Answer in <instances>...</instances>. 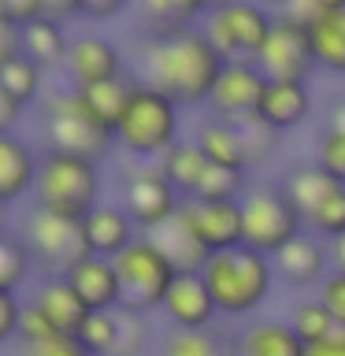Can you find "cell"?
Wrapping results in <instances>:
<instances>
[{
  "instance_id": "cell-1",
  "label": "cell",
  "mask_w": 345,
  "mask_h": 356,
  "mask_svg": "<svg viewBox=\"0 0 345 356\" xmlns=\"http://www.w3.org/2000/svg\"><path fill=\"white\" fill-rule=\"evenodd\" d=\"M227 60L211 49L200 30L175 38H145L141 44V78L138 82L160 89L175 104H208Z\"/></svg>"
},
{
  "instance_id": "cell-2",
  "label": "cell",
  "mask_w": 345,
  "mask_h": 356,
  "mask_svg": "<svg viewBox=\"0 0 345 356\" xmlns=\"http://www.w3.org/2000/svg\"><path fill=\"white\" fill-rule=\"evenodd\" d=\"M200 278L208 282L223 316H252L271 293L275 264L271 256L256 252L249 245H238L227 252H211L200 267Z\"/></svg>"
},
{
  "instance_id": "cell-3",
  "label": "cell",
  "mask_w": 345,
  "mask_h": 356,
  "mask_svg": "<svg viewBox=\"0 0 345 356\" xmlns=\"http://www.w3.org/2000/svg\"><path fill=\"white\" fill-rule=\"evenodd\" d=\"M45 141H49V152L100 163L115 141V130L89 108L82 89H60L45 100Z\"/></svg>"
},
{
  "instance_id": "cell-4",
  "label": "cell",
  "mask_w": 345,
  "mask_h": 356,
  "mask_svg": "<svg viewBox=\"0 0 345 356\" xmlns=\"http://www.w3.org/2000/svg\"><path fill=\"white\" fill-rule=\"evenodd\" d=\"M33 204L56 216L86 219L100 204V163L67 152H45L33 182Z\"/></svg>"
},
{
  "instance_id": "cell-5",
  "label": "cell",
  "mask_w": 345,
  "mask_h": 356,
  "mask_svg": "<svg viewBox=\"0 0 345 356\" xmlns=\"http://www.w3.org/2000/svg\"><path fill=\"white\" fill-rule=\"evenodd\" d=\"M115 141L127 145V152L138 160H160L178 141V104L160 89L134 82V97L115 127Z\"/></svg>"
},
{
  "instance_id": "cell-6",
  "label": "cell",
  "mask_w": 345,
  "mask_h": 356,
  "mask_svg": "<svg viewBox=\"0 0 345 356\" xmlns=\"http://www.w3.org/2000/svg\"><path fill=\"white\" fill-rule=\"evenodd\" d=\"M275 26V15L252 0H230V4H211L200 19V33L211 41L223 60H256Z\"/></svg>"
},
{
  "instance_id": "cell-7",
  "label": "cell",
  "mask_w": 345,
  "mask_h": 356,
  "mask_svg": "<svg viewBox=\"0 0 345 356\" xmlns=\"http://www.w3.org/2000/svg\"><path fill=\"white\" fill-rule=\"evenodd\" d=\"M115 271L122 289V312H130V316H149V312L163 308V297L178 275L171 260L145 234L115 256Z\"/></svg>"
},
{
  "instance_id": "cell-8",
  "label": "cell",
  "mask_w": 345,
  "mask_h": 356,
  "mask_svg": "<svg viewBox=\"0 0 345 356\" xmlns=\"http://www.w3.org/2000/svg\"><path fill=\"white\" fill-rule=\"evenodd\" d=\"M19 238L26 241L33 264H38L45 275H67L78 260H86V256H89L82 219L56 216V211L38 208V204L26 211Z\"/></svg>"
},
{
  "instance_id": "cell-9",
  "label": "cell",
  "mask_w": 345,
  "mask_h": 356,
  "mask_svg": "<svg viewBox=\"0 0 345 356\" xmlns=\"http://www.w3.org/2000/svg\"><path fill=\"white\" fill-rule=\"evenodd\" d=\"M241 227L249 249L275 256L297 234H305V219L282 193V186H249V193L241 197Z\"/></svg>"
},
{
  "instance_id": "cell-10",
  "label": "cell",
  "mask_w": 345,
  "mask_h": 356,
  "mask_svg": "<svg viewBox=\"0 0 345 356\" xmlns=\"http://www.w3.org/2000/svg\"><path fill=\"white\" fill-rule=\"evenodd\" d=\"M119 204L134 219V227L141 234H149L152 227H160L163 219H171L178 211L182 193L163 178L160 163H141V167H130V171L122 175Z\"/></svg>"
},
{
  "instance_id": "cell-11",
  "label": "cell",
  "mask_w": 345,
  "mask_h": 356,
  "mask_svg": "<svg viewBox=\"0 0 345 356\" xmlns=\"http://www.w3.org/2000/svg\"><path fill=\"white\" fill-rule=\"evenodd\" d=\"M256 67L271 82H308V74L319 67L308 26H297V22L275 15V26L267 33L260 56H256Z\"/></svg>"
},
{
  "instance_id": "cell-12",
  "label": "cell",
  "mask_w": 345,
  "mask_h": 356,
  "mask_svg": "<svg viewBox=\"0 0 345 356\" xmlns=\"http://www.w3.org/2000/svg\"><path fill=\"white\" fill-rule=\"evenodd\" d=\"M178 216L189 222L197 241L208 252H227L245 245V227H241V200H200V197H182Z\"/></svg>"
},
{
  "instance_id": "cell-13",
  "label": "cell",
  "mask_w": 345,
  "mask_h": 356,
  "mask_svg": "<svg viewBox=\"0 0 345 356\" xmlns=\"http://www.w3.org/2000/svg\"><path fill=\"white\" fill-rule=\"evenodd\" d=\"M267 82H271V78L256 67V60H230L227 67H223L216 89H211V100H208L211 115H216V119L256 115Z\"/></svg>"
},
{
  "instance_id": "cell-14",
  "label": "cell",
  "mask_w": 345,
  "mask_h": 356,
  "mask_svg": "<svg viewBox=\"0 0 345 356\" xmlns=\"http://www.w3.org/2000/svg\"><path fill=\"white\" fill-rule=\"evenodd\" d=\"M163 316L178 330H208L211 327L219 308H216V297H211L208 282L200 278V271H178L175 275V282L163 297Z\"/></svg>"
},
{
  "instance_id": "cell-15",
  "label": "cell",
  "mask_w": 345,
  "mask_h": 356,
  "mask_svg": "<svg viewBox=\"0 0 345 356\" xmlns=\"http://www.w3.org/2000/svg\"><path fill=\"white\" fill-rule=\"evenodd\" d=\"M271 264H275L278 278H282L286 286H294V289L319 286L323 278L334 271V264H330V245H323L312 230L297 234V238L289 241L286 249H278V252L271 256Z\"/></svg>"
},
{
  "instance_id": "cell-16",
  "label": "cell",
  "mask_w": 345,
  "mask_h": 356,
  "mask_svg": "<svg viewBox=\"0 0 345 356\" xmlns=\"http://www.w3.org/2000/svg\"><path fill=\"white\" fill-rule=\"evenodd\" d=\"M67 74H71L74 89H89L97 82H108V78L122 74V56L108 38L100 33H78V38L67 44Z\"/></svg>"
},
{
  "instance_id": "cell-17",
  "label": "cell",
  "mask_w": 345,
  "mask_h": 356,
  "mask_svg": "<svg viewBox=\"0 0 345 356\" xmlns=\"http://www.w3.org/2000/svg\"><path fill=\"white\" fill-rule=\"evenodd\" d=\"M67 282L78 289V297L89 305V312H119L122 308V289H119V271L115 260L89 252L67 271Z\"/></svg>"
},
{
  "instance_id": "cell-18",
  "label": "cell",
  "mask_w": 345,
  "mask_h": 356,
  "mask_svg": "<svg viewBox=\"0 0 345 356\" xmlns=\"http://www.w3.org/2000/svg\"><path fill=\"white\" fill-rule=\"evenodd\" d=\"M82 227H86L89 252L104 256V260H115L122 249H130V245L138 241V227H134V219L122 211V204H97L82 219Z\"/></svg>"
},
{
  "instance_id": "cell-19",
  "label": "cell",
  "mask_w": 345,
  "mask_h": 356,
  "mask_svg": "<svg viewBox=\"0 0 345 356\" xmlns=\"http://www.w3.org/2000/svg\"><path fill=\"white\" fill-rule=\"evenodd\" d=\"M30 300H38V308L52 319L56 334H67V338H74V334L82 330L86 316H89V305L78 297V289L67 282V275H45V282L33 289Z\"/></svg>"
},
{
  "instance_id": "cell-20",
  "label": "cell",
  "mask_w": 345,
  "mask_h": 356,
  "mask_svg": "<svg viewBox=\"0 0 345 356\" xmlns=\"http://www.w3.org/2000/svg\"><path fill=\"white\" fill-rule=\"evenodd\" d=\"M134 4L149 38H175L193 30V22L208 15L211 0H134Z\"/></svg>"
},
{
  "instance_id": "cell-21",
  "label": "cell",
  "mask_w": 345,
  "mask_h": 356,
  "mask_svg": "<svg viewBox=\"0 0 345 356\" xmlns=\"http://www.w3.org/2000/svg\"><path fill=\"white\" fill-rule=\"evenodd\" d=\"M41 160L19 134H0V200L11 204L22 193H33Z\"/></svg>"
},
{
  "instance_id": "cell-22",
  "label": "cell",
  "mask_w": 345,
  "mask_h": 356,
  "mask_svg": "<svg viewBox=\"0 0 345 356\" xmlns=\"http://www.w3.org/2000/svg\"><path fill=\"white\" fill-rule=\"evenodd\" d=\"M308 111H312L308 82H267L256 115H260L271 130L282 134V130L300 127V122L308 119Z\"/></svg>"
},
{
  "instance_id": "cell-23",
  "label": "cell",
  "mask_w": 345,
  "mask_h": 356,
  "mask_svg": "<svg viewBox=\"0 0 345 356\" xmlns=\"http://www.w3.org/2000/svg\"><path fill=\"white\" fill-rule=\"evenodd\" d=\"M234 356H308V345L297 338L289 323L256 319L234 338Z\"/></svg>"
},
{
  "instance_id": "cell-24",
  "label": "cell",
  "mask_w": 345,
  "mask_h": 356,
  "mask_svg": "<svg viewBox=\"0 0 345 356\" xmlns=\"http://www.w3.org/2000/svg\"><path fill=\"white\" fill-rule=\"evenodd\" d=\"M145 238H149L156 249H160L167 260H171L175 271H200V267H204V260L211 256L204 245L197 241V234L189 230V222L178 216V211H175L171 219H163L160 227H152Z\"/></svg>"
},
{
  "instance_id": "cell-25",
  "label": "cell",
  "mask_w": 345,
  "mask_h": 356,
  "mask_svg": "<svg viewBox=\"0 0 345 356\" xmlns=\"http://www.w3.org/2000/svg\"><path fill=\"white\" fill-rule=\"evenodd\" d=\"M342 189V182L330 171H323L319 163H297L289 167L282 178V193L294 200V208L300 211V219L316 216V211L327 204V200Z\"/></svg>"
},
{
  "instance_id": "cell-26",
  "label": "cell",
  "mask_w": 345,
  "mask_h": 356,
  "mask_svg": "<svg viewBox=\"0 0 345 356\" xmlns=\"http://www.w3.org/2000/svg\"><path fill=\"white\" fill-rule=\"evenodd\" d=\"M193 141L204 149V156L211 163L234 167V171H249V152H245L241 134H238V127H234L230 119H216V115H211L208 122H200V130H197Z\"/></svg>"
},
{
  "instance_id": "cell-27",
  "label": "cell",
  "mask_w": 345,
  "mask_h": 356,
  "mask_svg": "<svg viewBox=\"0 0 345 356\" xmlns=\"http://www.w3.org/2000/svg\"><path fill=\"white\" fill-rule=\"evenodd\" d=\"M156 163H160L163 178L178 189V193H182V197H193L211 160L204 156V149H200L197 141H175Z\"/></svg>"
},
{
  "instance_id": "cell-28",
  "label": "cell",
  "mask_w": 345,
  "mask_h": 356,
  "mask_svg": "<svg viewBox=\"0 0 345 356\" xmlns=\"http://www.w3.org/2000/svg\"><path fill=\"white\" fill-rule=\"evenodd\" d=\"M312 49H316V63L323 71L345 74V8L323 11V15L308 26Z\"/></svg>"
},
{
  "instance_id": "cell-29",
  "label": "cell",
  "mask_w": 345,
  "mask_h": 356,
  "mask_svg": "<svg viewBox=\"0 0 345 356\" xmlns=\"http://www.w3.org/2000/svg\"><path fill=\"white\" fill-rule=\"evenodd\" d=\"M67 44H71V41L63 38V30H60V22H56V19L41 15L38 22L22 26V56H30L41 71L67 60Z\"/></svg>"
},
{
  "instance_id": "cell-30",
  "label": "cell",
  "mask_w": 345,
  "mask_h": 356,
  "mask_svg": "<svg viewBox=\"0 0 345 356\" xmlns=\"http://www.w3.org/2000/svg\"><path fill=\"white\" fill-rule=\"evenodd\" d=\"M134 82H138V78L119 74V78H108V82H97V86L82 89V97L89 100V108L115 130L122 111H127V104H130V97H134Z\"/></svg>"
},
{
  "instance_id": "cell-31",
  "label": "cell",
  "mask_w": 345,
  "mask_h": 356,
  "mask_svg": "<svg viewBox=\"0 0 345 356\" xmlns=\"http://www.w3.org/2000/svg\"><path fill=\"white\" fill-rule=\"evenodd\" d=\"M163 356H234V341L216 330H171L163 338Z\"/></svg>"
},
{
  "instance_id": "cell-32",
  "label": "cell",
  "mask_w": 345,
  "mask_h": 356,
  "mask_svg": "<svg viewBox=\"0 0 345 356\" xmlns=\"http://www.w3.org/2000/svg\"><path fill=\"white\" fill-rule=\"evenodd\" d=\"M289 327H294V334H297V338L305 341V345H316V341H323V338H330V334L342 330L319 297L297 300L294 312H289Z\"/></svg>"
},
{
  "instance_id": "cell-33",
  "label": "cell",
  "mask_w": 345,
  "mask_h": 356,
  "mask_svg": "<svg viewBox=\"0 0 345 356\" xmlns=\"http://www.w3.org/2000/svg\"><path fill=\"white\" fill-rule=\"evenodd\" d=\"M119 330H122V312H89L74 338L89 356H111L119 345Z\"/></svg>"
},
{
  "instance_id": "cell-34",
  "label": "cell",
  "mask_w": 345,
  "mask_h": 356,
  "mask_svg": "<svg viewBox=\"0 0 345 356\" xmlns=\"http://www.w3.org/2000/svg\"><path fill=\"white\" fill-rule=\"evenodd\" d=\"M33 267H38V264H33L26 241H22V238H11L8 230H0V289L19 293V286L30 278Z\"/></svg>"
},
{
  "instance_id": "cell-35",
  "label": "cell",
  "mask_w": 345,
  "mask_h": 356,
  "mask_svg": "<svg viewBox=\"0 0 345 356\" xmlns=\"http://www.w3.org/2000/svg\"><path fill=\"white\" fill-rule=\"evenodd\" d=\"M245 193H249V178H245V171L208 163V171H204V178H200L193 197H200V200H241Z\"/></svg>"
},
{
  "instance_id": "cell-36",
  "label": "cell",
  "mask_w": 345,
  "mask_h": 356,
  "mask_svg": "<svg viewBox=\"0 0 345 356\" xmlns=\"http://www.w3.org/2000/svg\"><path fill=\"white\" fill-rule=\"evenodd\" d=\"M0 86H4L22 108H26L30 100L38 97V89H41V67L33 63L30 56L19 52L15 60H8L4 67H0Z\"/></svg>"
},
{
  "instance_id": "cell-37",
  "label": "cell",
  "mask_w": 345,
  "mask_h": 356,
  "mask_svg": "<svg viewBox=\"0 0 345 356\" xmlns=\"http://www.w3.org/2000/svg\"><path fill=\"white\" fill-rule=\"evenodd\" d=\"M230 122H234V127H238V134H241V145H245V152H249V167L264 163L267 156L275 152L278 130H271L260 115H245V119H230Z\"/></svg>"
},
{
  "instance_id": "cell-38",
  "label": "cell",
  "mask_w": 345,
  "mask_h": 356,
  "mask_svg": "<svg viewBox=\"0 0 345 356\" xmlns=\"http://www.w3.org/2000/svg\"><path fill=\"white\" fill-rule=\"evenodd\" d=\"M305 230H312L316 238H330V241L342 238L345 234V186L316 211V216L305 219Z\"/></svg>"
},
{
  "instance_id": "cell-39",
  "label": "cell",
  "mask_w": 345,
  "mask_h": 356,
  "mask_svg": "<svg viewBox=\"0 0 345 356\" xmlns=\"http://www.w3.org/2000/svg\"><path fill=\"white\" fill-rule=\"evenodd\" d=\"M15 338L22 345H38L45 338H56V327H52V319L45 316V312L38 308V300H26L22 305V316H19V334Z\"/></svg>"
},
{
  "instance_id": "cell-40",
  "label": "cell",
  "mask_w": 345,
  "mask_h": 356,
  "mask_svg": "<svg viewBox=\"0 0 345 356\" xmlns=\"http://www.w3.org/2000/svg\"><path fill=\"white\" fill-rule=\"evenodd\" d=\"M316 163L323 167V171H330V175L345 186V138H342V134H334V130H323V134H319Z\"/></svg>"
},
{
  "instance_id": "cell-41",
  "label": "cell",
  "mask_w": 345,
  "mask_h": 356,
  "mask_svg": "<svg viewBox=\"0 0 345 356\" xmlns=\"http://www.w3.org/2000/svg\"><path fill=\"white\" fill-rule=\"evenodd\" d=\"M122 312V308H119ZM145 345H149V330H145L141 316H130L122 312V330H119V345L111 356H145Z\"/></svg>"
},
{
  "instance_id": "cell-42",
  "label": "cell",
  "mask_w": 345,
  "mask_h": 356,
  "mask_svg": "<svg viewBox=\"0 0 345 356\" xmlns=\"http://www.w3.org/2000/svg\"><path fill=\"white\" fill-rule=\"evenodd\" d=\"M316 297L327 305V312L334 316V323L345 330V271H330V275L319 282V293H316Z\"/></svg>"
},
{
  "instance_id": "cell-43",
  "label": "cell",
  "mask_w": 345,
  "mask_h": 356,
  "mask_svg": "<svg viewBox=\"0 0 345 356\" xmlns=\"http://www.w3.org/2000/svg\"><path fill=\"white\" fill-rule=\"evenodd\" d=\"M26 356H89L78 338H67V334H56V338H45L38 345H26Z\"/></svg>"
},
{
  "instance_id": "cell-44",
  "label": "cell",
  "mask_w": 345,
  "mask_h": 356,
  "mask_svg": "<svg viewBox=\"0 0 345 356\" xmlns=\"http://www.w3.org/2000/svg\"><path fill=\"white\" fill-rule=\"evenodd\" d=\"M0 15L22 30V26H30V22H38L45 11H41V0H0Z\"/></svg>"
},
{
  "instance_id": "cell-45",
  "label": "cell",
  "mask_w": 345,
  "mask_h": 356,
  "mask_svg": "<svg viewBox=\"0 0 345 356\" xmlns=\"http://www.w3.org/2000/svg\"><path fill=\"white\" fill-rule=\"evenodd\" d=\"M19 316H22V300H19V293H8V289H0V345H4L11 334H19Z\"/></svg>"
},
{
  "instance_id": "cell-46",
  "label": "cell",
  "mask_w": 345,
  "mask_h": 356,
  "mask_svg": "<svg viewBox=\"0 0 345 356\" xmlns=\"http://www.w3.org/2000/svg\"><path fill=\"white\" fill-rule=\"evenodd\" d=\"M278 15L297 22V26H312V22L323 15V4L319 0H286V4L278 8Z\"/></svg>"
},
{
  "instance_id": "cell-47",
  "label": "cell",
  "mask_w": 345,
  "mask_h": 356,
  "mask_svg": "<svg viewBox=\"0 0 345 356\" xmlns=\"http://www.w3.org/2000/svg\"><path fill=\"white\" fill-rule=\"evenodd\" d=\"M19 52H22V30L0 15V67H4L8 60H15Z\"/></svg>"
},
{
  "instance_id": "cell-48",
  "label": "cell",
  "mask_w": 345,
  "mask_h": 356,
  "mask_svg": "<svg viewBox=\"0 0 345 356\" xmlns=\"http://www.w3.org/2000/svg\"><path fill=\"white\" fill-rule=\"evenodd\" d=\"M130 0H78V15H86V19H111V15H119L122 8H127Z\"/></svg>"
},
{
  "instance_id": "cell-49",
  "label": "cell",
  "mask_w": 345,
  "mask_h": 356,
  "mask_svg": "<svg viewBox=\"0 0 345 356\" xmlns=\"http://www.w3.org/2000/svg\"><path fill=\"white\" fill-rule=\"evenodd\" d=\"M22 119V104L0 86V134H15V122Z\"/></svg>"
},
{
  "instance_id": "cell-50",
  "label": "cell",
  "mask_w": 345,
  "mask_h": 356,
  "mask_svg": "<svg viewBox=\"0 0 345 356\" xmlns=\"http://www.w3.org/2000/svg\"><path fill=\"white\" fill-rule=\"evenodd\" d=\"M41 11H45V19L63 22V19L78 15V0H41Z\"/></svg>"
},
{
  "instance_id": "cell-51",
  "label": "cell",
  "mask_w": 345,
  "mask_h": 356,
  "mask_svg": "<svg viewBox=\"0 0 345 356\" xmlns=\"http://www.w3.org/2000/svg\"><path fill=\"white\" fill-rule=\"evenodd\" d=\"M308 356H345V330L330 334V338H323L316 345H308Z\"/></svg>"
},
{
  "instance_id": "cell-52",
  "label": "cell",
  "mask_w": 345,
  "mask_h": 356,
  "mask_svg": "<svg viewBox=\"0 0 345 356\" xmlns=\"http://www.w3.org/2000/svg\"><path fill=\"white\" fill-rule=\"evenodd\" d=\"M327 130H334V134H342V138H345V97L342 100H330V108H327Z\"/></svg>"
},
{
  "instance_id": "cell-53",
  "label": "cell",
  "mask_w": 345,
  "mask_h": 356,
  "mask_svg": "<svg viewBox=\"0 0 345 356\" xmlns=\"http://www.w3.org/2000/svg\"><path fill=\"white\" fill-rule=\"evenodd\" d=\"M330 264H334V271H345V234L330 241Z\"/></svg>"
},
{
  "instance_id": "cell-54",
  "label": "cell",
  "mask_w": 345,
  "mask_h": 356,
  "mask_svg": "<svg viewBox=\"0 0 345 356\" xmlns=\"http://www.w3.org/2000/svg\"><path fill=\"white\" fill-rule=\"evenodd\" d=\"M323 4V11H338V8H345V0H319Z\"/></svg>"
},
{
  "instance_id": "cell-55",
  "label": "cell",
  "mask_w": 345,
  "mask_h": 356,
  "mask_svg": "<svg viewBox=\"0 0 345 356\" xmlns=\"http://www.w3.org/2000/svg\"><path fill=\"white\" fill-rule=\"evenodd\" d=\"M4 219H8V204L0 200V230H4Z\"/></svg>"
},
{
  "instance_id": "cell-56",
  "label": "cell",
  "mask_w": 345,
  "mask_h": 356,
  "mask_svg": "<svg viewBox=\"0 0 345 356\" xmlns=\"http://www.w3.org/2000/svg\"><path fill=\"white\" fill-rule=\"evenodd\" d=\"M271 4H275V8H282V4H286V0H271Z\"/></svg>"
},
{
  "instance_id": "cell-57",
  "label": "cell",
  "mask_w": 345,
  "mask_h": 356,
  "mask_svg": "<svg viewBox=\"0 0 345 356\" xmlns=\"http://www.w3.org/2000/svg\"><path fill=\"white\" fill-rule=\"evenodd\" d=\"M211 4H230V0H211Z\"/></svg>"
}]
</instances>
